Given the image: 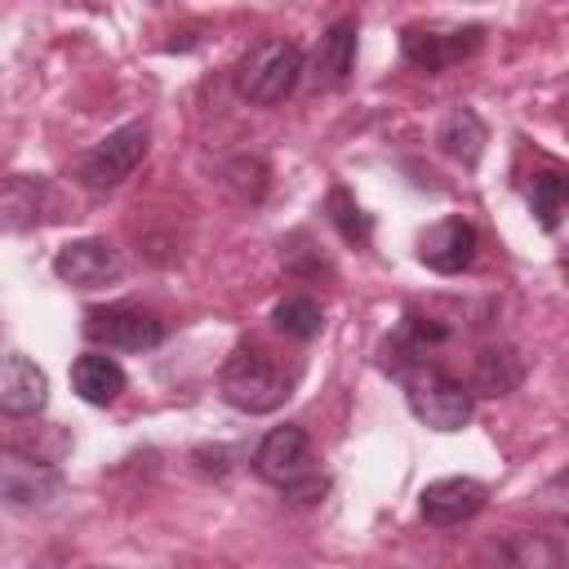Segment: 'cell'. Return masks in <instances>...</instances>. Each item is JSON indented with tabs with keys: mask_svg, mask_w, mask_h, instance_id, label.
<instances>
[{
	"mask_svg": "<svg viewBox=\"0 0 569 569\" xmlns=\"http://www.w3.org/2000/svg\"><path fill=\"white\" fill-rule=\"evenodd\" d=\"M520 382H525L520 351H511V347H485L476 356V369H471V391L476 396H507Z\"/></svg>",
	"mask_w": 569,
	"mask_h": 569,
	"instance_id": "cell-16",
	"label": "cell"
},
{
	"mask_svg": "<svg viewBox=\"0 0 569 569\" xmlns=\"http://www.w3.org/2000/svg\"><path fill=\"white\" fill-rule=\"evenodd\" d=\"M284 267L298 271V276H320V271H329V258L298 231V236H289V244H284Z\"/></svg>",
	"mask_w": 569,
	"mask_h": 569,
	"instance_id": "cell-22",
	"label": "cell"
},
{
	"mask_svg": "<svg viewBox=\"0 0 569 569\" xmlns=\"http://www.w3.org/2000/svg\"><path fill=\"white\" fill-rule=\"evenodd\" d=\"M302 53H298V44H289V40H258L244 58H240V67H236V89H240V98H249L253 107H276V102H284L293 89H298V80H302Z\"/></svg>",
	"mask_w": 569,
	"mask_h": 569,
	"instance_id": "cell-3",
	"label": "cell"
},
{
	"mask_svg": "<svg viewBox=\"0 0 569 569\" xmlns=\"http://www.w3.org/2000/svg\"><path fill=\"white\" fill-rule=\"evenodd\" d=\"M325 209H329V218H333V227H338V236L347 240V244H369V236H373V222H369V213L356 204V196L347 191V187H333L329 191V200H325Z\"/></svg>",
	"mask_w": 569,
	"mask_h": 569,
	"instance_id": "cell-20",
	"label": "cell"
},
{
	"mask_svg": "<svg viewBox=\"0 0 569 569\" xmlns=\"http://www.w3.org/2000/svg\"><path fill=\"white\" fill-rule=\"evenodd\" d=\"M40 209H44V182L40 178H27V173H13L4 182V196H0V213H4V231H27L40 222Z\"/></svg>",
	"mask_w": 569,
	"mask_h": 569,
	"instance_id": "cell-17",
	"label": "cell"
},
{
	"mask_svg": "<svg viewBox=\"0 0 569 569\" xmlns=\"http://www.w3.org/2000/svg\"><path fill=\"white\" fill-rule=\"evenodd\" d=\"M120 253H116V244H107V240H71V244H62L58 253H53V276L62 280V284H71V289H102V284H111L116 276H120Z\"/></svg>",
	"mask_w": 569,
	"mask_h": 569,
	"instance_id": "cell-9",
	"label": "cell"
},
{
	"mask_svg": "<svg viewBox=\"0 0 569 569\" xmlns=\"http://www.w3.org/2000/svg\"><path fill=\"white\" fill-rule=\"evenodd\" d=\"M271 320H276V329H280L284 338L311 342V338L320 333V325H325V311H320L316 298H284V302H276Z\"/></svg>",
	"mask_w": 569,
	"mask_h": 569,
	"instance_id": "cell-19",
	"label": "cell"
},
{
	"mask_svg": "<svg viewBox=\"0 0 569 569\" xmlns=\"http://www.w3.org/2000/svg\"><path fill=\"white\" fill-rule=\"evenodd\" d=\"M529 209H533V218H538L542 231H556L560 218L569 213V173H560V169L533 173V182H529Z\"/></svg>",
	"mask_w": 569,
	"mask_h": 569,
	"instance_id": "cell-18",
	"label": "cell"
},
{
	"mask_svg": "<svg viewBox=\"0 0 569 569\" xmlns=\"http://www.w3.org/2000/svg\"><path fill=\"white\" fill-rule=\"evenodd\" d=\"M62 493V471L49 458H22L18 449H4L0 458V498L4 507H40Z\"/></svg>",
	"mask_w": 569,
	"mask_h": 569,
	"instance_id": "cell-8",
	"label": "cell"
},
{
	"mask_svg": "<svg viewBox=\"0 0 569 569\" xmlns=\"http://www.w3.org/2000/svg\"><path fill=\"white\" fill-rule=\"evenodd\" d=\"M485 31L480 27H405L400 31V53L409 67L436 76L480 49Z\"/></svg>",
	"mask_w": 569,
	"mask_h": 569,
	"instance_id": "cell-6",
	"label": "cell"
},
{
	"mask_svg": "<svg viewBox=\"0 0 569 569\" xmlns=\"http://www.w3.org/2000/svg\"><path fill=\"white\" fill-rule=\"evenodd\" d=\"M485 502H489V489H485L480 480H471V476H445V480H431V485L422 489V498H418L422 520H427V525H440V529L480 516Z\"/></svg>",
	"mask_w": 569,
	"mask_h": 569,
	"instance_id": "cell-10",
	"label": "cell"
},
{
	"mask_svg": "<svg viewBox=\"0 0 569 569\" xmlns=\"http://www.w3.org/2000/svg\"><path fill=\"white\" fill-rule=\"evenodd\" d=\"M436 142H440V151H445V156H453L458 164H467V169H471V164L480 160L485 142H489V129H485V120H480L471 107H453V111L440 120Z\"/></svg>",
	"mask_w": 569,
	"mask_h": 569,
	"instance_id": "cell-15",
	"label": "cell"
},
{
	"mask_svg": "<svg viewBox=\"0 0 569 569\" xmlns=\"http://www.w3.org/2000/svg\"><path fill=\"white\" fill-rule=\"evenodd\" d=\"M405 382V400L413 409L418 422H427L431 431H462L476 413V391L462 387L453 373H445L431 360H409L405 369H396Z\"/></svg>",
	"mask_w": 569,
	"mask_h": 569,
	"instance_id": "cell-2",
	"label": "cell"
},
{
	"mask_svg": "<svg viewBox=\"0 0 569 569\" xmlns=\"http://www.w3.org/2000/svg\"><path fill=\"white\" fill-rule=\"evenodd\" d=\"M253 471H258L267 485L284 489V493H289L293 485H302L307 476H316L307 431H302V427H293V422L271 427V431L258 440V449H253Z\"/></svg>",
	"mask_w": 569,
	"mask_h": 569,
	"instance_id": "cell-7",
	"label": "cell"
},
{
	"mask_svg": "<svg viewBox=\"0 0 569 569\" xmlns=\"http://www.w3.org/2000/svg\"><path fill=\"white\" fill-rule=\"evenodd\" d=\"M71 387L84 405H111L124 391V369L102 351H84L71 365Z\"/></svg>",
	"mask_w": 569,
	"mask_h": 569,
	"instance_id": "cell-14",
	"label": "cell"
},
{
	"mask_svg": "<svg viewBox=\"0 0 569 569\" xmlns=\"http://www.w3.org/2000/svg\"><path fill=\"white\" fill-rule=\"evenodd\" d=\"M351 67H356V18H338V22L320 36L307 76H311L316 89H338V84L351 76Z\"/></svg>",
	"mask_w": 569,
	"mask_h": 569,
	"instance_id": "cell-13",
	"label": "cell"
},
{
	"mask_svg": "<svg viewBox=\"0 0 569 569\" xmlns=\"http://www.w3.org/2000/svg\"><path fill=\"white\" fill-rule=\"evenodd\" d=\"M84 338L120 351H151L164 338V320L147 307L133 302H111V307H89L84 311Z\"/></svg>",
	"mask_w": 569,
	"mask_h": 569,
	"instance_id": "cell-5",
	"label": "cell"
},
{
	"mask_svg": "<svg viewBox=\"0 0 569 569\" xmlns=\"http://www.w3.org/2000/svg\"><path fill=\"white\" fill-rule=\"evenodd\" d=\"M142 156H147V124H142V120H129V124L111 129V133L80 160L76 178H80L84 191H116V187L142 164Z\"/></svg>",
	"mask_w": 569,
	"mask_h": 569,
	"instance_id": "cell-4",
	"label": "cell"
},
{
	"mask_svg": "<svg viewBox=\"0 0 569 569\" xmlns=\"http://www.w3.org/2000/svg\"><path fill=\"white\" fill-rule=\"evenodd\" d=\"M498 556H502L507 565H525V569H556V565L565 560L556 542L533 538V533H516L511 542H502V547H498Z\"/></svg>",
	"mask_w": 569,
	"mask_h": 569,
	"instance_id": "cell-21",
	"label": "cell"
},
{
	"mask_svg": "<svg viewBox=\"0 0 569 569\" xmlns=\"http://www.w3.org/2000/svg\"><path fill=\"white\" fill-rule=\"evenodd\" d=\"M476 249H480V231L467 218H445V222L427 227L422 240H418L422 267H431L440 276H458L462 267H471Z\"/></svg>",
	"mask_w": 569,
	"mask_h": 569,
	"instance_id": "cell-11",
	"label": "cell"
},
{
	"mask_svg": "<svg viewBox=\"0 0 569 569\" xmlns=\"http://www.w3.org/2000/svg\"><path fill=\"white\" fill-rule=\"evenodd\" d=\"M49 405V378L36 360H27L22 351H9L4 356V369H0V409L9 418H27V413H40Z\"/></svg>",
	"mask_w": 569,
	"mask_h": 569,
	"instance_id": "cell-12",
	"label": "cell"
},
{
	"mask_svg": "<svg viewBox=\"0 0 569 569\" xmlns=\"http://www.w3.org/2000/svg\"><path fill=\"white\" fill-rule=\"evenodd\" d=\"M222 400L240 413H271L289 400L293 391V369H284L271 351L262 347H236L218 373Z\"/></svg>",
	"mask_w": 569,
	"mask_h": 569,
	"instance_id": "cell-1",
	"label": "cell"
}]
</instances>
